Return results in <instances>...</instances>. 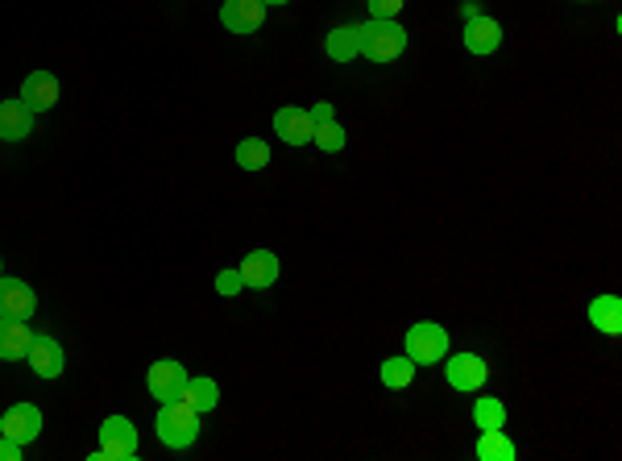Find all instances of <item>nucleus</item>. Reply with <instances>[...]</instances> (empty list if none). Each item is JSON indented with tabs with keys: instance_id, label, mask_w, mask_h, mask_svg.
I'll return each mask as SVG.
<instances>
[{
	"instance_id": "1",
	"label": "nucleus",
	"mask_w": 622,
	"mask_h": 461,
	"mask_svg": "<svg viewBox=\"0 0 622 461\" xmlns=\"http://www.w3.org/2000/svg\"><path fill=\"white\" fill-rule=\"evenodd\" d=\"M154 432L166 449H191L200 441V412L191 408L187 399H171L158 408V420H154Z\"/></svg>"
},
{
	"instance_id": "2",
	"label": "nucleus",
	"mask_w": 622,
	"mask_h": 461,
	"mask_svg": "<svg viewBox=\"0 0 622 461\" xmlns=\"http://www.w3.org/2000/svg\"><path fill=\"white\" fill-rule=\"evenodd\" d=\"M361 30V54L370 63H394L399 54L407 50V30L399 25V17L394 21H365V25H357Z\"/></svg>"
},
{
	"instance_id": "3",
	"label": "nucleus",
	"mask_w": 622,
	"mask_h": 461,
	"mask_svg": "<svg viewBox=\"0 0 622 461\" xmlns=\"http://www.w3.org/2000/svg\"><path fill=\"white\" fill-rule=\"evenodd\" d=\"M407 358L415 366H436L448 358V333L436 320H419L407 329Z\"/></svg>"
},
{
	"instance_id": "4",
	"label": "nucleus",
	"mask_w": 622,
	"mask_h": 461,
	"mask_svg": "<svg viewBox=\"0 0 622 461\" xmlns=\"http://www.w3.org/2000/svg\"><path fill=\"white\" fill-rule=\"evenodd\" d=\"M137 457V428L125 416H108L100 424V449L92 461H133Z\"/></svg>"
},
{
	"instance_id": "5",
	"label": "nucleus",
	"mask_w": 622,
	"mask_h": 461,
	"mask_svg": "<svg viewBox=\"0 0 622 461\" xmlns=\"http://www.w3.org/2000/svg\"><path fill=\"white\" fill-rule=\"evenodd\" d=\"M444 378L452 391H482L490 378V366L477 354H452V358H444Z\"/></svg>"
},
{
	"instance_id": "6",
	"label": "nucleus",
	"mask_w": 622,
	"mask_h": 461,
	"mask_svg": "<svg viewBox=\"0 0 622 461\" xmlns=\"http://www.w3.org/2000/svg\"><path fill=\"white\" fill-rule=\"evenodd\" d=\"M187 370L175 362V358H158L154 366H150V374H146V387H150V395L158 399V403H171V399H179V391L187 387Z\"/></svg>"
},
{
	"instance_id": "7",
	"label": "nucleus",
	"mask_w": 622,
	"mask_h": 461,
	"mask_svg": "<svg viewBox=\"0 0 622 461\" xmlns=\"http://www.w3.org/2000/svg\"><path fill=\"white\" fill-rule=\"evenodd\" d=\"M25 362H30V370H34L38 378H59V374L67 370L63 345L54 341V337H46V333H38V337L30 341V349H25Z\"/></svg>"
},
{
	"instance_id": "8",
	"label": "nucleus",
	"mask_w": 622,
	"mask_h": 461,
	"mask_svg": "<svg viewBox=\"0 0 622 461\" xmlns=\"http://www.w3.org/2000/svg\"><path fill=\"white\" fill-rule=\"evenodd\" d=\"M262 21H266L262 0H224L220 5V25L229 34H258Z\"/></svg>"
},
{
	"instance_id": "9",
	"label": "nucleus",
	"mask_w": 622,
	"mask_h": 461,
	"mask_svg": "<svg viewBox=\"0 0 622 461\" xmlns=\"http://www.w3.org/2000/svg\"><path fill=\"white\" fill-rule=\"evenodd\" d=\"M34 308H38V295H34L30 283L0 275V316L5 320H30Z\"/></svg>"
},
{
	"instance_id": "10",
	"label": "nucleus",
	"mask_w": 622,
	"mask_h": 461,
	"mask_svg": "<svg viewBox=\"0 0 622 461\" xmlns=\"http://www.w3.org/2000/svg\"><path fill=\"white\" fill-rule=\"evenodd\" d=\"M0 432L13 437L17 445H30V441H38V432H42V412L34 408V403H13V408L0 416Z\"/></svg>"
},
{
	"instance_id": "11",
	"label": "nucleus",
	"mask_w": 622,
	"mask_h": 461,
	"mask_svg": "<svg viewBox=\"0 0 622 461\" xmlns=\"http://www.w3.org/2000/svg\"><path fill=\"white\" fill-rule=\"evenodd\" d=\"M34 133V108L17 100H0V142H21Z\"/></svg>"
},
{
	"instance_id": "12",
	"label": "nucleus",
	"mask_w": 622,
	"mask_h": 461,
	"mask_svg": "<svg viewBox=\"0 0 622 461\" xmlns=\"http://www.w3.org/2000/svg\"><path fill=\"white\" fill-rule=\"evenodd\" d=\"M237 270H241L245 287L266 291V287L278 283V254H270V250H253V254H245V262H241Z\"/></svg>"
},
{
	"instance_id": "13",
	"label": "nucleus",
	"mask_w": 622,
	"mask_h": 461,
	"mask_svg": "<svg viewBox=\"0 0 622 461\" xmlns=\"http://www.w3.org/2000/svg\"><path fill=\"white\" fill-rule=\"evenodd\" d=\"M21 100L34 108V113H46V108L59 104V75H50V71H34V75H25V84H21Z\"/></svg>"
},
{
	"instance_id": "14",
	"label": "nucleus",
	"mask_w": 622,
	"mask_h": 461,
	"mask_svg": "<svg viewBox=\"0 0 622 461\" xmlns=\"http://www.w3.org/2000/svg\"><path fill=\"white\" fill-rule=\"evenodd\" d=\"M311 129H316V125H311L307 108H278V113H274V133L287 146H307L311 142Z\"/></svg>"
},
{
	"instance_id": "15",
	"label": "nucleus",
	"mask_w": 622,
	"mask_h": 461,
	"mask_svg": "<svg viewBox=\"0 0 622 461\" xmlns=\"http://www.w3.org/2000/svg\"><path fill=\"white\" fill-rule=\"evenodd\" d=\"M502 46V25L494 21V17H473V21H465V50L469 54H494Z\"/></svg>"
},
{
	"instance_id": "16",
	"label": "nucleus",
	"mask_w": 622,
	"mask_h": 461,
	"mask_svg": "<svg viewBox=\"0 0 622 461\" xmlns=\"http://www.w3.org/2000/svg\"><path fill=\"white\" fill-rule=\"evenodd\" d=\"M34 333L25 320H5L0 316V362H21L25 349H30Z\"/></svg>"
},
{
	"instance_id": "17",
	"label": "nucleus",
	"mask_w": 622,
	"mask_h": 461,
	"mask_svg": "<svg viewBox=\"0 0 622 461\" xmlns=\"http://www.w3.org/2000/svg\"><path fill=\"white\" fill-rule=\"evenodd\" d=\"M589 320L598 324V333L618 337L622 333V300L618 295H598V300L589 304Z\"/></svg>"
},
{
	"instance_id": "18",
	"label": "nucleus",
	"mask_w": 622,
	"mask_h": 461,
	"mask_svg": "<svg viewBox=\"0 0 622 461\" xmlns=\"http://www.w3.org/2000/svg\"><path fill=\"white\" fill-rule=\"evenodd\" d=\"M179 399H187L191 408L204 416L220 403V387H216V378H187V387L179 391Z\"/></svg>"
},
{
	"instance_id": "19",
	"label": "nucleus",
	"mask_w": 622,
	"mask_h": 461,
	"mask_svg": "<svg viewBox=\"0 0 622 461\" xmlns=\"http://www.w3.org/2000/svg\"><path fill=\"white\" fill-rule=\"evenodd\" d=\"M477 457H482V461H515L519 449H515V441L506 437L502 428H490V432L477 437Z\"/></svg>"
},
{
	"instance_id": "20",
	"label": "nucleus",
	"mask_w": 622,
	"mask_h": 461,
	"mask_svg": "<svg viewBox=\"0 0 622 461\" xmlns=\"http://www.w3.org/2000/svg\"><path fill=\"white\" fill-rule=\"evenodd\" d=\"M324 46H328V54H332L336 63H353L357 54H361V30H357V25H341V30L328 34Z\"/></svg>"
},
{
	"instance_id": "21",
	"label": "nucleus",
	"mask_w": 622,
	"mask_h": 461,
	"mask_svg": "<svg viewBox=\"0 0 622 461\" xmlns=\"http://www.w3.org/2000/svg\"><path fill=\"white\" fill-rule=\"evenodd\" d=\"M473 424L477 432H490V428H506V408L498 395H482L473 403Z\"/></svg>"
},
{
	"instance_id": "22",
	"label": "nucleus",
	"mask_w": 622,
	"mask_h": 461,
	"mask_svg": "<svg viewBox=\"0 0 622 461\" xmlns=\"http://www.w3.org/2000/svg\"><path fill=\"white\" fill-rule=\"evenodd\" d=\"M237 167L241 171H266L270 167V146L262 138H241L237 142Z\"/></svg>"
},
{
	"instance_id": "23",
	"label": "nucleus",
	"mask_w": 622,
	"mask_h": 461,
	"mask_svg": "<svg viewBox=\"0 0 622 461\" xmlns=\"http://www.w3.org/2000/svg\"><path fill=\"white\" fill-rule=\"evenodd\" d=\"M411 383H415V362H411L407 354L386 358V362H382V387L403 391V387H411Z\"/></svg>"
},
{
	"instance_id": "24",
	"label": "nucleus",
	"mask_w": 622,
	"mask_h": 461,
	"mask_svg": "<svg viewBox=\"0 0 622 461\" xmlns=\"http://www.w3.org/2000/svg\"><path fill=\"white\" fill-rule=\"evenodd\" d=\"M311 142H316L324 154H336V150H345L349 138H345V129L336 125V117H332V121H320L316 129H311Z\"/></svg>"
},
{
	"instance_id": "25",
	"label": "nucleus",
	"mask_w": 622,
	"mask_h": 461,
	"mask_svg": "<svg viewBox=\"0 0 622 461\" xmlns=\"http://www.w3.org/2000/svg\"><path fill=\"white\" fill-rule=\"evenodd\" d=\"M245 287V279H241V270H220L216 275V291L224 295V300H233V295Z\"/></svg>"
},
{
	"instance_id": "26",
	"label": "nucleus",
	"mask_w": 622,
	"mask_h": 461,
	"mask_svg": "<svg viewBox=\"0 0 622 461\" xmlns=\"http://www.w3.org/2000/svg\"><path fill=\"white\" fill-rule=\"evenodd\" d=\"M365 5H370V13H374L378 21H394V17L403 13L407 0H365Z\"/></svg>"
},
{
	"instance_id": "27",
	"label": "nucleus",
	"mask_w": 622,
	"mask_h": 461,
	"mask_svg": "<svg viewBox=\"0 0 622 461\" xmlns=\"http://www.w3.org/2000/svg\"><path fill=\"white\" fill-rule=\"evenodd\" d=\"M21 453H25V445H17L13 437L0 432V461H21Z\"/></svg>"
},
{
	"instance_id": "28",
	"label": "nucleus",
	"mask_w": 622,
	"mask_h": 461,
	"mask_svg": "<svg viewBox=\"0 0 622 461\" xmlns=\"http://www.w3.org/2000/svg\"><path fill=\"white\" fill-rule=\"evenodd\" d=\"M307 113H311V125H320V121H332L336 113H332V104L328 100H320L316 108H307Z\"/></svg>"
},
{
	"instance_id": "29",
	"label": "nucleus",
	"mask_w": 622,
	"mask_h": 461,
	"mask_svg": "<svg viewBox=\"0 0 622 461\" xmlns=\"http://www.w3.org/2000/svg\"><path fill=\"white\" fill-rule=\"evenodd\" d=\"M461 17H465V21H473V17H482V9H477V0H465V5H461Z\"/></svg>"
},
{
	"instance_id": "30",
	"label": "nucleus",
	"mask_w": 622,
	"mask_h": 461,
	"mask_svg": "<svg viewBox=\"0 0 622 461\" xmlns=\"http://www.w3.org/2000/svg\"><path fill=\"white\" fill-rule=\"evenodd\" d=\"M262 5H291V0H262Z\"/></svg>"
},
{
	"instance_id": "31",
	"label": "nucleus",
	"mask_w": 622,
	"mask_h": 461,
	"mask_svg": "<svg viewBox=\"0 0 622 461\" xmlns=\"http://www.w3.org/2000/svg\"><path fill=\"white\" fill-rule=\"evenodd\" d=\"M0 275H5V262H0Z\"/></svg>"
}]
</instances>
